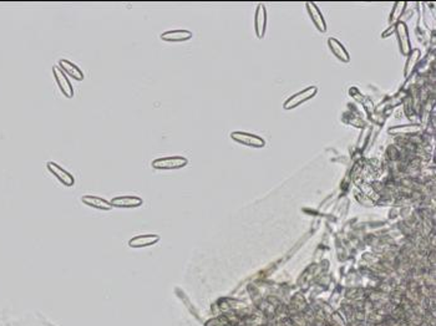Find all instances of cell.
Instances as JSON below:
<instances>
[{
  "label": "cell",
  "instance_id": "cell-1",
  "mask_svg": "<svg viewBox=\"0 0 436 326\" xmlns=\"http://www.w3.org/2000/svg\"><path fill=\"white\" fill-rule=\"evenodd\" d=\"M188 163V160L182 156H172V157H162L156 158L152 162V167L156 170H177V168L185 167Z\"/></svg>",
  "mask_w": 436,
  "mask_h": 326
},
{
  "label": "cell",
  "instance_id": "cell-2",
  "mask_svg": "<svg viewBox=\"0 0 436 326\" xmlns=\"http://www.w3.org/2000/svg\"><path fill=\"white\" fill-rule=\"evenodd\" d=\"M47 168L53 176H55L56 180H58L59 182L63 183V184L66 186V187H73V186L75 184V178H74V176L71 174L70 172H68L66 170H64V168L61 167L60 164H58V163L52 161L48 162Z\"/></svg>",
  "mask_w": 436,
  "mask_h": 326
},
{
  "label": "cell",
  "instance_id": "cell-3",
  "mask_svg": "<svg viewBox=\"0 0 436 326\" xmlns=\"http://www.w3.org/2000/svg\"><path fill=\"white\" fill-rule=\"evenodd\" d=\"M53 75H54L56 84H58L59 88H60L61 94L65 96L66 98H74V88L71 85V82L69 81V78H66L65 74L60 70L59 66L54 65L53 66Z\"/></svg>",
  "mask_w": 436,
  "mask_h": 326
},
{
  "label": "cell",
  "instance_id": "cell-4",
  "mask_svg": "<svg viewBox=\"0 0 436 326\" xmlns=\"http://www.w3.org/2000/svg\"><path fill=\"white\" fill-rule=\"evenodd\" d=\"M318 88H315V86H310V88H304L303 91H300V92L295 94V95H293L292 98H289V100L285 101L284 104V108L285 110H290V108H297L298 105H300V104L305 102L307 100H309L310 98H313V96L317 94Z\"/></svg>",
  "mask_w": 436,
  "mask_h": 326
},
{
  "label": "cell",
  "instance_id": "cell-5",
  "mask_svg": "<svg viewBox=\"0 0 436 326\" xmlns=\"http://www.w3.org/2000/svg\"><path fill=\"white\" fill-rule=\"evenodd\" d=\"M231 137L236 142H239L242 144L251 147H263L264 140L262 137L256 136V134H247V132H232Z\"/></svg>",
  "mask_w": 436,
  "mask_h": 326
},
{
  "label": "cell",
  "instance_id": "cell-6",
  "mask_svg": "<svg viewBox=\"0 0 436 326\" xmlns=\"http://www.w3.org/2000/svg\"><path fill=\"white\" fill-rule=\"evenodd\" d=\"M59 68L65 75L70 76L71 78L76 81H83L84 78H85L83 70L76 64L71 62V61L66 60V58H60L59 60Z\"/></svg>",
  "mask_w": 436,
  "mask_h": 326
},
{
  "label": "cell",
  "instance_id": "cell-7",
  "mask_svg": "<svg viewBox=\"0 0 436 326\" xmlns=\"http://www.w3.org/2000/svg\"><path fill=\"white\" fill-rule=\"evenodd\" d=\"M192 38V32L190 30L178 29V30H170L161 34V39L164 42H187Z\"/></svg>",
  "mask_w": 436,
  "mask_h": 326
},
{
  "label": "cell",
  "instance_id": "cell-8",
  "mask_svg": "<svg viewBox=\"0 0 436 326\" xmlns=\"http://www.w3.org/2000/svg\"><path fill=\"white\" fill-rule=\"evenodd\" d=\"M110 203L112 207L116 208H135L142 204V200L140 197H135V196H122V197L112 198Z\"/></svg>",
  "mask_w": 436,
  "mask_h": 326
},
{
  "label": "cell",
  "instance_id": "cell-9",
  "mask_svg": "<svg viewBox=\"0 0 436 326\" xmlns=\"http://www.w3.org/2000/svg\"><path fill=\"white\" fill-rule=\"evenodd\" d=\"M81 200H83V203H85L86 206H89V207L91 208H96V210H112L111 203L108 202L106 200H104V198L96 197V196H83Z\"/></svg>",
  "mask_w": 436,
  "mask_h": 326
},
{
  "label": "cell",
  "instance_id": "cell-10",
  "mask_svg": "<svg viewBox=\"0 0 436 326\" xmlns=\"http://www.w3.org/2000/svg\"><path fill=\"white\" fill-rule=\"evenodd\" d=\"M305 5H307L308 12H309L310 18H312V20H313V22L315 24V26H317L318 29L320 30V32H325V30H327V25H325V22H324V19H323L322 12H319V9L317 8V5H315L314 2H307Z\"/></svg>",
  "mask_w": 436,
  "mask_h": 326
},
{
  "label": "cell",
  "instance_id": "cell-11",
  "mask_svg": "<svg viewBox=\"0 0 436 326\" xmlns=\"http://www.w3.org/2000/svg\"><path fill=\"white\" fill-rule=\"evenodd\" d=\"M396 32H397V38H399V44H400V48H401V52L404 55H409L410 42H409V34H407L406 25H405L404 22H397Z\"/></svg>",
  "mask_w": 436,
  "mask_h": 326
},
{
  "label": "cell",
  "instance_id": "cell-12",
  "mask_svg": "<svg viewBox=\"0 0 436 326\" xmlns=\"http://www.w3.org/2000/svg\"><path fill=\"white\" fill-rule=\"evenodd\" d=\"M160 240L159 236H139L132 238L129 242V246L131 248H144V246H152Z\"/></svg>",
  "mask_w": 436,
  "mask_h": 326
},
{
  "label": "cell",
  "instance_id": "cell-13",
  "mask_svg": "<svg viewBox=\"0 0 436 326\" xmlns=\"http://www.w3.org/2000/svg\"><path fill=\"white\" fill-rule=\"evenodd\" d=\"M266 9L263 5H258L256 12V34L258 38H263L264 32H266Z\"/></svg>",
  "mask_w": 436,
  "mask_h": 326
},
{
  "label": "cell",
  "instance_id": "cell-14",
  "mask_svg": "<svg viewBox=\"0 0 436 326\" xmlns=\"http://www.w3.org/2000/svg\"><path fill=\"white\" fill-rule=\"evenodd\" d=\"M328 44L329 46H330L331 52H334V55H335L336 58H340V60L344 61V62H348V61L350 60V55H349V52L344 49V46L338 42V40L334 39V38H330V39L328 40Z\"/></svg>",
  "mask_w": 436,
  "mask_h": 326
},
{
  "label": "cell",
  "instance_id": "cell-15",
  "mask_svg": "<svg viewBox=\"0 0 436 326\" xmlns=\"http://www.w3.org/2000/svg\"><path fill=\"white\" fill-rule=\"evenodd\" d=\"M419 56H420L419 50H414V52H412V54H411V56H410L409 61H407V64H406V68H405V76H406V78L407 76L411 75L412 70H414V68H415V64L417 62V58H419Z\"/></svg>",
  "mask_w": 436,
  "mask_h": 326
},
{
  "label": "cell",
  "instance_id": "cell-16",
  "mask_svg": "<svg viewBox=\"0 0 436 326\" xmlns=\"http://www.w3.org/2000/svg\"><path fill=\"white\" fill-rule=\"evenodd\" d=\"M404 6H405V2H396V4H395L391 14H390V24H394V22L399 19V16L402 14V12H404Z\"/></svg>",
  "mask_w": 436,
  "mask_h": 326
}]
</instances>
